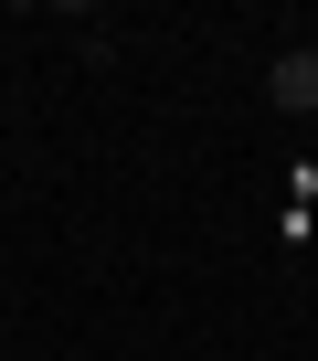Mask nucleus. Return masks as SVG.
I'll return each instance as SVG.
<instances>
[{"instance_id": "f257e3e1", "label": "nucleus", "mask_w": 318, "mask_h": 361, "mask_svg": "<svg viewBox=\"0 0 318 361\" xmlns=\"http://www.w3.org/2000/svg\"><path fill=\"white\" fill-rule=\"evenodd\" d=\"M265 96H276L286 117H318V54H276V75H265Z\"/></svg>"}]
</instances>
